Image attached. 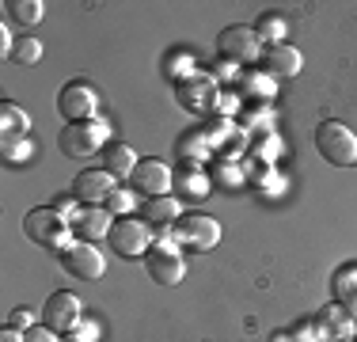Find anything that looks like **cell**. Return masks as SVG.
<instances>
[{
  "mask_svg": "<svg viewBox=\"0 0 357 342\" xmlns=\"http://www.w3.org/2000/svg\"><path fill=\"white\" fill-rule=\"evenodd\" d=\"M23 236H27L31 244H38V247L57 251V255L69 251V247L76 244V239H73V225L54 209V205H38V209H31L27 217H23Z\"/></svg>",
  "mask_w": 357,
  "mask_h": 342,
  "instance_id": "6da1fadb",
  "label": "cell"
},
{
  "mask_svg": "<svg viewBox=\"0 0 357 342\" xmlns=\"http://www.w3.org/2000/svg\"><path fill=\"white\" fill-rule=\"evenodd\" d=\"M316 149H319V156L327 160V164L357 168V133L346 122H335V118L319 122L316 126Z\"/></svg>",
  "mask_w": 357,
  "mask_h": 342,
  "instance_id": "7a4b0ae2",
  "label": "cell"
},
{
  "mask_svg": "<svg viewBox=\"0 0 357 342\" xmlns=\"http://www.w3.org/2000/svg\"><path fill=\"white\" fill-rule=\"evenodd\" d=\"M107 137H110V126L103 122V118H96V122L65 126L61 137H57V149H61L69 160H88V156H96L99 149L110 144Z\"/></svg>",
  "mask_w": 357,
  "mask_h": 342,
  "instance_id": "3957f363",
  "label": "cell"
},
{
  "mask_svg": "<svg viewBox=\"0 0 357 342\" xmlns=\"http://www.w3.org/2000/svg\"><path fill=\"white\" fill-rule=\"evenodd\" d=\"M144 270H149V278L156 281V285H178V281H183L186 262H183L178 244L172 239V228L160 232V244H152V251L144 255Z\"/></svg>",
  "mask_w": 357,
  "mask_h": 342,
  "instance_id": "277c9868",
  "label": "cell"
},
{
  "mask_svg": "<svg viewBox=\"0 0 357 342\" xmlns=\"http://www.w3.org/2000/svg\"><path fill=\"white\" fill-rule=\"evenodd\" d=\"M57 110H61V118L69 126H80V122H96L99 118V96L91 84L84 80H73L61 88V96H57Z\"/></svg>",
  "mask_w": 357,
  "mask_h": 342,
  "instance_id": "5b68a950",
  "label": "cell"
},
{
  "mask_svg": "<svg viewBox=\"0 0 357 342\" xmlns=\"http://www.w3.org/2000/svg\"><path fill=\"white\" fill-rule=\"evenodd\" d=\"M217 50H220V61H232V65H255L262 57L259 34H255V27H243V23L220 31Z\"/></svg>",
  "mask_w": 357,
  "mask_h": 342,
  "instance_id": "8992f818",
  "label": "cell"
},
{
  "mask_svg": "<svg viewBox=\"0 0 357 342\" xmlns=\"http://www.w3.org/2000/svg\"><path fill=\"white\" fill-rule=\"evenodd\" d=\"M107 239L122 259H144L152 251V228L144 221H133V217H118Z\"/></svg>",
  "mask_w": 357,
  "mask_h": 342,
  "instance_id": "52a82bcc",
  "label": "cell"
},
{
  "mask_svg": "<svg viewBox=\"0 0 357 342\" xmlns=\"http://www.w3.org/2000/svg\"><path fill=\"white\" fill-rule=\"evenodd\" d=\"M42 323H46L50 331H57V335H65V331H76L84 323V304L80 297L69 293V289H57V293L46 297V308H42Z\"/></svg>",
  "mask_w": 357,
  "mask_h": 342,
  "instance_id": "ba28073f",
  "label": "cell"
},
{
  "mask_svg": "<svg viewBox=\"0 0 357 342\" xmlns=\"http://www.w3.org/2000/svg\"><path fill=\"white\" fill-rule=\"evenodd\" d=\"M172 239L178 247H190V251H213L220 244V225L206 213H194V217H178Z\"/></svg>",
  "mask_w": 357,
  "mask_h": 342,
  "instance_id": "9c48e42d",
  "label": "cell"
},
{
  "mask_svg": "<svg viewBox=\"0 0 357 342\" xmlns=\"http://www.w3.org/2000/svg\"><path fill=\"white\" fill-rule=\"evenodd\" d=\"M175 183V171L164 164V160H141L130 175V191L144 194V198H164Z\"/></svg>",
  "mask_w": 357,
  "mask_h": 342,
  "instance_id": "30bf717a",
  "label": "cell"
},
{
  "mask_svg": "<svg viewBox=\"0 0 357 342\" xmlns=\"http://www.w3.org/2000/svg\"><path fill=\"white\" fill-rule=\"evenodd\" d=\"M118 191V179L107 168H84L73 179V198L84 205H107V198Z\"/></svg>",
  "mask_w": 357,
  "mask_h": 342,
  "instance_id": "8fae6325",
  "label": "cell"
},
{
  "mask_svg": "<svg viewBox=\"0 0 357 342\" xmlns=\"http://www.w3.org/2000/svg\"><path fill=\"white\" fill-rule=\"evenodd\" d=\"M61 267L69 270L73 278H80V281H99L103 270H107V259H103V251H99L96 244L76 239L69 251H61Z\"/></svg>",
  "mask_w": 357,
  "mask_h": 342,
  "instance_id": "7c38bea8",
  "label": "cell"
},
{
  "mask_svg": "<svg viewBox=\"0 0 357 342\" xmlns=\"http://www.w3.org/2000/svg\"><path fill=\"white\" fill-rule=\"evenodd\" d=\"M316 331H319V342H350L357 331V320L342 304H327L316 315Z\"/></svg>",
  "mask_w": 357,
  "mask_h": 342,
  "instance_id": "4fadbf2b",
  "label": "cell"
},
{
  "mask_svg": "<svg viewBox=\"0 0 357 342\" xmlns=\"http://www.w3.org/2000/svg\"><path fill=\"white\" fill-rule=\"evenodd\" d=\"M110 228H114V217L103 205H80V213L73 221V236L84 239V244H96V239L110 236Z\"/></svg>",
  "mask_w": 357,
  "mask_h": 342,
  "instance_id": "5bb4252c",
  "label": "cell"
},
{
  "mask_svg": "<svg viewBox=\"0 0 357 342\" xmlns=\"http://www.w3.org/2000/svg\"><path fill=\"white\" fill-rule=\"evenodd\" d=\"M178 103H183L186 110H198V114H206L209 107H213L217 99V80L213 76H194V80L178 84Z\"/></svg>",
  "mask_w": 357,
  "mask_h": 342,
  "instance_id": "9a60e30c",
  "label": "cell"
},
{
  "mask_svg": "<svg viewBox=\"0 0 357 342\" xmlns=\"http://www.w3.org/2000/svg\"><path fill=\"white\" fill-rule=\"evenodd\" d=\"M178 217H183V205H178L175 194H164V198H149V202H144V225H149V228L167 232Z\"/></svg>",
  "mask_w": 357,
  "mask_h": 342,
  "instance_id": "2e32d148",
  "label": "cell"
},
{
  "mask_svg": "<svg viewBox=\"0 0 357 342\" xmlns=\"http://www.w3.org/2000/svg\"><path fill=\"white\" fill-rule=\"evenodd\" d=\"M266 68H270V76H301L304 54L296 46H289V42H282V46H270L266 50Z\"/></svg>",
  "mask_w": 357,
  "mask_h": 342,
  "instance_id": "e0dca14e",
  "label": "cell"
},
{
  "mask_svg": "<svg viewBox=\"0 0 357 342\" xmlns=\"http://www.w3.org/2000/svg\"><path fill=\"white\" fill-rule=\"evenodd\" d=\"M137 164H141L137 152H133L130 144H122V141H110L107 149H103V168H107L114 179H130Z\"/></svg>",
  "mask_w": 357,
  "mask_h": 342,
  "instance_id": "ac0fdd59",
  "label": "cell"
},
{
  "mask_svg": "<svg viewBox=\"0 0 357 342\" xmlns=\"http://www.w3.org/2000/svg\"><path fill=\"white\" fill-rule=\"evenodd\" d=\"M4 15L12 23H20V27H35L46 15V4L42 0H4Z\"/></svg>",
  "mask_w": 357,
  "mask_h": 342,
  "instance_id": "d6986e66",
  "label": "cell"
},
{
  "mask_svg": "<svg viewBox=\"0 0 357 342\" xmlns=\"http://www.w3.org/2000/svg\"><path fill=\"white\" fill-rule=\"evenodd\" d=\"M172 186H175V191H183L186 198H206V194H209V175L186 164V168L175 171V183Z\"/></svg>",
  "mask_w": 357,
  "mask_h": 342,
  "instance_id": "ffe728a7",
  "label": "cell"
},
{
  "mask_svg": "<svg viewBox=\"0 0 357 342\" xmlns=\"http://www.w3.org/2000/svg\"><path fill=\"white\" fill-rule=\"evenodd\" d=\"M0 133L4 137H27L31 133V114L20 110L15 103H0Z\"/></svg>",
  "mask_w": 357,
  "mask_h": 342,
  "instance_id": "44dd1931",
  "label": "cell"
},
{
  "mask_svg": "<svg viewBox=\"0 0 357 342\" xmlns=\"http://www.w3.org/2000/svg\"><path fill=\"white\" fill-rule=\"evenodd\" d=\"M251 27H255V34H259V42L266 50L270 46H282V42H285V20H282V15H259Z\"/></svg>",
  "mask_w": 357,
  "mask_h": 342,
  "instance_id": "7402d4cb",
  "label": "cell"
},
{
  "mask_svg": "<svg viewBox=\"0 0 357 342\" xmlns=\"http://www.w3.org/2000/svg\"><path fill=\"white\" fill-rule=\"evenodd\" d=\"M0 156H4V164H27L31 156H35V144H31V137H0Z\"/></svg>",
  "mask_w": 357,
  "mask_h": 342,
  "instance_id": "603a6c76",
  "label": "cell"
},
{
  "mask_svg": "<svg viewBox=\"0 0 357 342\" xmlns=\"http://www.w3.org/2000/svg\"><path fill=\"white\" fill-rule=\"evenodd\" d=\"M12 61L15 65H35V61H42V42L38 38H15V50H12Z\"/></svg>",
  "mask_w": 357,
  "mask_h": 342,
  "instance_id": "cb8c5ba5",
  "label": "cell"
},
{
  "mask_svg": "<svg viewBox=\"0 0 357 342\" xmlns=\"http://www.w3.org/2000/svg\"><path fill=\"white\" fill-rule=\"evenodd\" d=\"M243 88H248V99H274V80L266 73L243 76Z\"/></svg>",
  "mask_w": 357,
  "mask_h": 342,
  "instance_id": "d4e9b609",
  "label": "cell"
},
{
  "mask_svg": "<svg viewBox=\"0 0 357 342\" xmlns=\"http://www.w3.org/2000/svg\"><path fill=\"white\" fill-rule=\"evenodd\" d=\"M133 202H137V194H133V191H114V194L107 198V205H103V209H107L110 217L118 221V217H130Z\"/></svg>",
  "mask_w": 357,
  "mask_h": 342,
  "instance_id": "484cf974",
  "label": "cell"
},
{
  "mask_svg": "<svg viewBox=\"0 0 357 342\" xmlns=\"http://www.w3.org/2000/svg\"><path fill=\"white\" fill-rule=\"evenodd\" d=\"M350 289H357V267H342L335 274V301H342Z\"/></svg>",
  "mask_w": 357,
  "mask_h": 342,
  "instance_id": "4316f807",
  "label": "cell"
},
{
  "mask_svg": "<svg viewBox=\"0 0 357 342\" xmlns=\"http://www.w3.org/2000/svg\"><path fill=\"white\" fill-rule=\"evenodd\" d=\"M4 327H15V331H23V335H27V331L35 327V323H31V308H27V304H23V308H15V312L8 315V323H4Z\"/></svg>",
  "mask_w": 357,
  "mask_h": 342,
  "instance_id": "83f0119b",
  "label": "cell"
},
{
  "mask_svg": "<svg viewBox=\"0 0 357 342\" xmlns=\"http://www.w3.org/2000/svg\"><path fill=\"white\" fill-rule=\"evenodd\" d=\"M23 339H27V342H57V331H50L46 323H35Z\"/></svg>",
  "mask_w": 357,
  "mask_h": 342,
  "instance_id": "f1b7e54d",
  "label": "cell"
},
{
  "mask_svg": "<svg viewBox=\"0 0 357 342\" xmlns=\"http://www.w3.org/2000/svg\"><path fill=\"white\" fill-rule=\"evenodd\" d=\"M54 209L61 213V217L69 221V225L76 221V213H80V209H76V198H57V202H54Z\"/></svg>",
  "mask_w": 357,
  "mask_h": 342,
  "instance_id": "f546056e",
  "label": "cell"
},
{
  "mask_svg": "<svg viewBox=\"0 0 357 342\" xmlns=\"http://www.w3.org/2000/svg\"><path fill=\"white\" fill-rule=\"evenodd\" d=\"M240 76H243L240 65H232V61H220V65H217V80L228 84V80H240Z\"/></svg>",
  "mask_w": 357,
  "mask_h": 342,
  "instance_id": "4dcf8cb0",
  "label": "cell"
},
{
  "mask_svg": "<svg viewBox=\"0 0 357 342\" xmlns=\"http://www.w3.org/2000/svg\"><path fill=\"white\" fill-rule=\"evenodd\" d=\"M338 304H342L346 312H350L354 320H357V289H350V293H346V297H342V301H338Z\"/></svg>",
  "mask_w": 357,
  "mask_h": 342,
  "instance_id": "1f68e13d",
  "label": "cell"
},
{
  "mask_svg": "<svg viewBox=\"0 0 357 342\" xmlns=\"http://www.w3.org/2000/svg\"><path fill=\"white\" fill-rule=\"evenodd\" d=\"M0 342H27V339H23V331H15V327H4V331H0Z\"/></svg>",
  "mask_w": 357,
  "mask_h": 342,
  "instance_id": "d6a6232c",
  "label": "cell"
},
{
  "mask_svg": "<svg viewBox=\"0 0 357 342\" xmlns=\"http://www.w3.org/2000/svg\"><path fill=\"white\" fill-rule=\"evenodd\" d=\"M274 342H293V335L289 331H274Z\"/></svg>",
  "mask_w": 357,
  "mask_h": 342,
  "instance_id": "836d02e7",
  "label": "cell"
},
{
  "mask_svg": "<svg viewBox=\"0 0 357 342\" xmlns=\"http://www.w3.org/2000/svg\"><path fill=\"white\" fill-rule=\"evenodd\" d=\"M350 342H354V339H350Z\"/></svg>",
  "mask_w": 357,
  "mask_h": 342,
  "instance_id": "e575fe53",
  "label": "cell"
}]
</instances>
